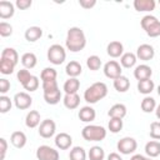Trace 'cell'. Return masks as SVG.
Here are the masks:
<instances>
[{
  "mask_svg": "<svg viewBox=\"0 0 160 160\" xmlns=\"http://www.w3.org/2000/svg\"><path fill=\"white\" fill-rule=\"evenodd\" d=\"M66 49L71 52L81 51L86 46V36L81 28L72 26L66 32V40H65Z\"/></svg>",
  "mask_w": 160,
  "mask_h": 160,
  "instance_id": "1",
  "label": "cell"
},
{
  "mask_svg": "<svg viewBox=\"0 0 160 160\" xmlns=\"http://www.w3.org/2000/svg\"><path fill=\"white\" fill-rule=\"evenodd\" d=\"M108 95V86L102 81L94 82L84 91V100L88 104H96Z\"/></svg>",
  "mask_w": 160,
  "mask_h": 160,
  "instance_id": "2",
  "label": "cell"
},
{
  "mask_svg": "<svg viewBox=\"0 0 160 160\" xmlns=\"http://www.w3.org/2000/svg\"><path fill=\"white\" fill-rule=\"evenodd\" d=\"M140 25L148 36L150 38L160 36V20L156 16L150 15V14L145 15L140 21Z\"/></svg>",
  "mask_w": 160,
  "mask_h": 160,
  "instance_id": "3",
  "label": "cell"
},
{
  "mask_svg": "<svg viewBox=\"0 0 160 160\" xmlns=\"http://www.w3.org/2000/svg\"><path fill=\"white\" fill-rule=\"evenodd\" d=\"M81 136L86 141H101L106 138V130L100 125H86L81 130Z\"/></svg>",
  "mask_w": 160,
  "mask_h": 160,
  "instance_id": "4",
  "label": "cell"
},
{
  "mask_svg": "<svg viewBox=\"0 0 160 160\" xmlns=\"http://www.w3.org/2000/svg\"><path fill=\"white\" fill-rule=\"evenodd\" d=\"M46 56H48V60L52 65H60L66 59V51H65V49L60 44H52L48 49Z\"/></svg>",
  "mask_w": 160,
  "mask_h": 160,
  "instance_id": "5",
  "label": "cell"
},
{
  "mask_svg": "<svg viewBox=\"0 0 160 160\" xmlns=\"http://www.w3.org/2000/svg\"><path fill=\"white\" fill-rule=\"evenodd\" d=\"M116 149L122 155H130V154L135 152V150L138 149V142H136V140L134 138L125 136V138H122V139H120L118 141Z\"/></svg>",
  "mask_w": 160,
  "mask_h": 160,
  "instance_id": "6",
  "label": "cell"
},
{
  "mask_svg": "<svg viewBox=\"0 0 160 160\" xmlns=\"http://www.w3.org/2000/svg\"><path fill=\"white\" fill-rule=\"evenodd\" d=\"M36 158L38 160H59L60 155L56 149L49 145H40L36 149Z\"/></svg>",
  "mask_w": 160,
  "mask_h": 160,
  "instance_id": "7",
  "label": "cell"
},
{
  "mask_svg": "<svg viewBox=\"0 0 160 160\" xmlns=\"http://www.w3.org/2000/svg\"><path fill=\"white\" fill-rule=\"evenodd\" d=\"M104 74H105L106 78H109L111 80H115V79L120 78L122 75V69H121L120 62H118L115 60L108 61L104 65Z\"/></svg>",
  "mask_w": 160,
  "mask_h": 160,
  "instance_id": "8",
  "label": "cell"
},
{
  "mask_svg": "<svg viewBox=\"0 0 160 160\" xmlns=\"http://www.w3.org/2000/svg\"><path fill=\"white\" fill-rule=\"evenodd\" d=\"M39 135L44 139H50L51 136H54L55 131H56V124L54 120L51 119H45L41 121V124L39 125Z\"/></svg>",
  "mask_w": 160,
  "mask_h": 160,
  "instance_id": "9",
  "label": "cell"
},
{
  "mask_svg": "<svg viewBox=\"0 0 160 160\" xmlns=\"http://www.w3.org/2000/svg\"><path fill=\"white\" fill-rule=\"evenodd\" d=\"M12 101H14V104H15V106H16L18 109H20V110H26V109H29V108L31 106V104H32V98H31L28 92L21 91V92H16V94L14 95Z\"/></svg>",
  "mask_w": 160,
  "mask_h": 160,
  "instance_id": "10",
  "label": "cell"
},
{
  "mask_svg": "<svg viewBox=\"0 0 160 160\" xmlns=\"http://www.w3.org/2000/svg\"><path fill=\"white\" fill-rule=\"evenodd\" d=\"M155 56V50L150 44H141L136 49V58L142 61H149Z\"/></svg>",
  "mask_w": 160,
  "mask_h": 160,
  "instance_id": "11",
  "label": "cell"
},
{
  "mask_svg": "<svg viewBox=\"0 0 160 160\" xmlns=\"http://www.w3.org/2000/svg\"><path fill=\"white\" fill-rule=\"evenodd\" d=\"M55 146L60 150H68L72 145V138L68 132H60L55 136Z\"/></svg>",
  "mask_w": 160,
  "mask_h": 160,
  "instance_id": "12",
  "label": "cell"
},
{
  "mask_svg": "<svg viewBox=\"0 0 160 160\" xmlns=\"http://www.w3.org/2000/svg\"><path fill=\"white\" fill-rule=\"evenodd\" d=\"M106 52L110 58H114V59L121 58V55L124 54V45L120 41H116V40L110 41L106 46Z\"/></svg>",
  "mask_w": 160,
  "mask_h": 160,
  "instance_id": "13",
  "label": "cell"
},
{
  "mask_svg": "<svg viewBox=\"0 0 160 160\" xmlns=\"http://www.w3.org/2000/svg\"><path fill=\"white\" fill-rule=\"evenodd\" d=\"M152 75V69L146 65V64H141V65H138L134 70V76L138 81L140 80H146V79H150Z\"/></svg>",
  "mask_w": 160,
  "mask_h": 160,
  "instance_id": "14",
  "label": "cell"
},
{
  "mask_svg": "<svg viewBox=\"0 0 160 160\" xmlns=\"http://www.w3.org/2000/svg\"><path fill=\"white\" fill-rule=\"evenodd\" d=\"M79 119L84 122H91L95 120L96 118V111L94 108H91L90 105H86V106H82L80 110H79V114H78Z\"/></svg>",
  "mask_w": 160,
  "mask_h": 160,
  "instance_id": "15",
  "label": "cell"
},
{
  "mask_svg": "<svg viewBox=\"0 0 160 160\" xmlns=\"http://www.w3.org/2000/svg\"><path fill=\"white\" fill-rule=\"evenodd\" d=\"M132 5L136 11L144 12V11H152L156 6V2L155 0H135Z\"/></svg>",
  "mask_w": 160,
  "mask_h": 160,
  "instance_id": "16",
  "label": "cell"
},
{
  "mask_svg": "<svg viewBox=\"0 0 160 160\" xmlns=\"http://www.w3.org/2000/svg\"><path fill=\"white\" fill-rule=\"evenodd\" d=\"M15 12V6L12 2L2 0L0 1V18L1 19H10L11 16H14Z\"/></svg>",
  "mask_w": 160,
  "mask_h": 160,
  "instance_id": "17",
  "label": "cell"
},
{
  "mask_svg": "<svg viewBox=\"0 0 160 160\" xmlns=\"http://www.w3.org/2000/svg\"><path fill=\"white\" fill-rule=\"evenodd\" d=\"M24 36L29 42H35L42 36V29L40 26H30L25 30Z\"/></svg>",
  "mask_w": 160,
  "mask_h": 160,
  "instance_id": "18",
  "label": "cell"
},
{
  "mask_svg": "<svg viewBox=\"0 0 160 160\" xmlns=\"http://www.w3.org/2000/svg\"><path fill=\"white\" fill-rule=\"evenodd\" d=\"M126 112H128V109L124 104H114L109 111H108V115L109 118H116V119H124L126 116Z\"/></svg>",
  "mask_w": 160,
  "mask_h": 160,
  "instance_id": "19",
  "label": "cell"
},
{
  "mask_svg": "<svg viewBox=\"0 0 160 160\" xmlns=\"http://www.w3.org/2000/svg\"><path fill=\"white\" fill-rule=\"evenodd\" d=\"M26 141H28L26 135L22 131H14L10 136V142L16 149H22L26 145Z\"/></svg>",
  "mask_w": 160,
  "mask_h": 160,
  "instance_id": "20",
  "label": "cell"
},
{
  "mask_svg": "<svg viewBox=\"0 0 160 160\" xmlns=\"http://www.w3.org/2000/svg\"><path fill=\"white\" fill-rule=\"evenodd\" d=\"M79 89H80V80L78 78H69L62 85V90L65 91V94H78Z\"/></svg>",
  "mask_w": 160,
  "mask_h": 160,
  "instance_id": "21",
  "label": "cell"
},
{
  "mask_svg": "<svg viewBox=\"0 0 160 160\" xmlns=\"http://www.w3.org/2000/svg\"><path fill=\"white\" fill-rule=\"evenodd\" d=\"M62 102L66 109L74 110L80 105V96L78 94H65V96L62 98Z\"/></svg>",
  "mask_w": 160,
  "mask_h": 160,
  "instance_id": "22",
  "label": "cell"
},
{
  "mask_svg": "<svg viewBox=\"0 0 160 160\" xmlns=\"http://www.w3.org/2000/svg\"><path fill=\"white\" fill-rule=\"evenodd\" d=\"M41 122H40V112L38 110H30L28 114H26V118H25V125L29 128V129H34L36 126H39Z\"/></svg>",
  "mask_w": 160,
  "mask_h": 160,
  "instance_id": "23",
  "label": "cell"
},
{
  "mask_svg": "<svg viewBox=\"0 0 160 160\" xmlns=\"http://www.w3.org/2000/svg\"><path fill=\"white\" fill-rule=\"evenodd\" d=\"M65 72L70 76V78H78L81 72H82V68H81V64L72 60L70 62L66 64L65 66Z\"/></svg>",
  "mask_w": 160,
  "mask_h": 160,
  "instance_id": "24",
  "label": "cell"
},
{
  "mask_svg": "<svg viewBox=\"0 0 160 160\" xmlns=\"http://www.w3.org/2000/svg\"><path fill=\"white\" fill-rule=\"evenodd\" d=\"M154 88H155V84H154V81H152L151 79H146V80H140V81H138V91H139L140 94L146 95V96L152 92Z\"/></svg>",
  "mask_w": 160,
  "mask_h": 160,
  "instance_id": "25",
  "label": "cell"
},
{
  "mask_svg": "<svg viewBox=\"0 0 160 160\" xmlns=\"http://www.w3.org/2000/svg\"><path fill=\"white\" fill-rule=\"evenodd\" d=\"M136 60H138L136 54H134V52H124V54L121 55V58H120V65H121L122 68L130 69V68L135 66Z\"/></svg>",
  "mask_w": 160,
  "mask_h": 160,
  "instance_id": "26",
  "label": "cell"
},
{
  "mask_svg": "<svg viewBox=\"0 0 160 160\" xmlns=\"http://www.w3.org/2000/svg\"><path fill=\"white\" fill-rule=\"evenodd\" d=\"M21 64H22L24 69H28V70L32 69L38 64V58L34 52H25L21 56Z\"/></svg>",
  "mask_w": 160,
  "mask_h": 160,
  "instance_id": "27",
  "label": "cell"
},
{
  "mask_svg": "<svg viewBox=\"0 0 160 160\" xmlns=\"http://www.w3.org/2000/svg\"><path fill=\"white\" fill-rule=\"evenodd\" d=\"M145 152L149 158H156L160 155V142L158 140H151L145 145Z\"/></svg>",
  "mask_w": 160,
  "mask_h": 160,
  "instance_id": "28",
  "label": "cell"
},
{
  "mask_svg": "<svg viewBox=\"0 0 160 160\" xmlns=\"http://www.w3.org/2000/svg\"><path fill=\"white\" fill-rule=\"evenodd\" d=\"M114 88H115V90L119 91V92H125V91H128L129 88H130V80H129L126 76L121 75L120 78H118V79L114 80Z\"/></svg>",
  "mask_w": 160,
  "mask_h": 160,
  "instance_id": "29",
  "label": "cell"
},
{
  "mask_svg": "<svg viewBox=\"0 0 160 160\" xmlns=\"http://www.w3.org/2000/svg\"><path fill=\"white\" fill-rule=\"evenodd\" d=\"M156 106H158V105H156V101H155V99L151 98V96H145V98L141 100V104H140L141 110H142L144 112H146V114L155 111Z\"/></svg>",
  "mask_w": 160,
  "mask_h": 160,
  "instance_id": "30",
  "label": "cell"
},
{
  "mask_svg": "<svg viewBox=\"0 0 160 160\" xmlns=\"http://www.w3.org/2000/svg\"><path fill=\"white\" fill-rule=\"evenodd\" d=\"M44 100L49 105H56L58 102H60V100H61L60 89L55 90V91H51V92H44Z\"/></svg>",
  "mask_w": 160,
  "mask_h": 160,
  "instance_id": "31",
  "label": "cell"
},
{
  "mask_svg": "<svg viewBox=\"0 0 160 160\" xmlns=\"http://www.w3.org/2000/svg\"><path fill=\"white\" fill-rule=\"evenodd\" d=\"M15 66H16V64H14L12 61L0 58V72L2 75H10V74H12L14 70H15Z\"/></svg>",
  "mask_w": 160,
  "mask_h": 160,
  "instance_id": "32",
  "label": "cell"
},
{
  "mask_svg": "<svg viewBox=\"0 0 160 160\" xmlns=\"http://www.w3.org/2000/svg\"><path fill=\"white\" fill-rule=\"evenodd\" d=\"M88 156H89V160H104L105 158V151L101 146H91L89 152H88Z\"/></svg>",
  "mask_w": 160,
  "mask_h": 160,
  "instance_id": "33",
  "label": "cell"
},
{
  "mask_svg": "<svg viewBox=\"0 0 160 160\" xmlns=\"http://www.w3.org/2000/svg\"><path fill=\"white\" fill-rule=\"evenodd\" d=\"M86 156H88V154H86L85 149L81 146H74L69 154L70 160H86Z\"/></svg>",
  "mask_w": 160,
  "mask_h": 160,
  "instance_id": "34",
  "label": "cell"
},
{
  "mask_svg": "<svg viewBox=\"0 0 160 160\" xmlns=\"http://www.w3.org/2000/svg\"><path fill=\"white\" fill-rule=\"evenodd\" d=\"M1 58L6 59V60H10L14 64H18V61H19V54L14 48H5L1 51Z\"/></svg>",
  "mask_w": 160,
  "mask_h": 160,
  "instance_id": "35",
  "label": "cell"
},
{
  "mask_svg": "<svg viewBox=\"0 0 160 160\" xmlns=\"http://www.w3.org/2000/svg\"><path fill=\"white\" fill-rule=\"evenodd\" d=\"M56 76H58V72H56V70H55L54 68H45V69H42V71H41V74H40L41 82L56 80Z\"/></svg>",
  "mask_w": 160,
  "mask_h": 160,
  "instance_id": "36",
  "label": "cell"
},
{
  "mask_svg": "<svg viewBox=\"0 0 160 160\" xmlns=\"http://www.w3.org/2000/svg\"><path fill=\"white\" fill-rule=\"evenodd\" d=\"M86 66L91 70V71H96L101 68V59L98 55H90L86 59Z\"/></svg>",
  "mask_w": 160,
  "mask_h": 160,
  "instance_id": "37",
  "label": "cell"
},
{
  "mask_svg": "<svg viewBox=\"0 0 160 160\" xmlns=\"http://www.w3.org/2000/svg\"><path fill=\"white\" fill-rule=\"evenodd\" d=\"M108 128L111 132L116 134L119 132L121 129H122V119H116V118H110L109 120V124H108Z\"/></svg>",
  "mask_w": 160,
  "mask_h": 160,
  "instance_id": "38",
  "label": "cell"
},
{
  "mask_svg": "<svg viewBox=\"0 0 160 160\" xmlns=\"http://www.w3.org/2000/svg\"><path fill=\"white\" fill-rule=\"evenodd\" d=\"M39 85H40L39 78H38V76H35V75H32V76L30 78V80H28V81L22 85V88H24L25 90H28V91H30V92H31V91L38 90Z\"/></svg>",
  "mask_w": 160,
  "mask_h": 160,
  "instance_id": "39",
  "label": "cell"
},
{
  "mask_svg": "<svg viewBox=\"0 0 160 160\" xmlns=\"http://www.w3.org/2000/svg\"><path fill=\"white\" fill-rule=\"evenodd\" d=\"M11 106H12L11 99L9 96H6V95H1L0 96V112L1 114L8 112L11 109Z\"/></svg>",
  "mask_w": 160,
  "mask_h": 160,
  "instance_id": "40",
  "label": "cell"
},
{
  "mask_svg": "<svg viewBox=\"0 0 160 160\" xmlns=\"http://www.w3.org/2000/svg\"><path fill=\"white\" fill-rule=\"evenodd\" d=\"M149 134L152 140H160V121H152L150 124Z\"/></svg>",
  "mask_w": 160,
  "mask_h": 160,
  "instance_id": "41",
  "label": "cell"
},
{
  "mask_svg": "<svg viewBox=\"0 0 160 160\" xmlns=\"http://www.w3.org/2000/svg\"><path fill=\"white\" fill-rule=\"evenodd\" d=\"M32 75L30 74V71L28 70V69H20L19 71H18V74H16V78H18V81L21 84V85H24L28 80H30V78H31Z\"/></svg>",
  "mask_w": 160,
  "mask_h": 160,
  "instance_id": "42",
  "label": "cell"
},
{
  "mask_svg": "<svg viewBox=\"0 0 160 160\" xmlns=\"http://www.w3.org/2000/svg\"><path fill=\"white\" fill-rule=\"evenodd\" d=\"M41 88H42V91H44V92H51V91L59 90V86H58V81H56V80L44 81V82L41 84Z\"/></svg>",
  "mask_w": 160,
  "mask_h": 160,
  "instance_id": "43",
  "label": "cell"
},
{
  "mask_svg": "<svg viewBox=\"0 0 160 160\" xmlns=\"http://www.w3.org/2000/svg\"><path fill=\"white\" fill-rule=\"evenodd\" d=\"M11 34H12V26L6 21H1L0 22V35L2 38H8Z\"/></svg>",
  "mask_w": 160,
  "mask_h": 160,
  "instance_id": "44",
  "label": "cell"
},
{
  "mask_svg": "<svg viewBox=\"0 0 160 160\" xmlns=\"http://www.w3.org/2000/svg\"><path fill=\"white\" fill-rule=\"evenodd\" d=\"M31 4H32L31 0H16V1H15V6L19 8L20 10H26V9H29V8L31 6Z\"/></svg>",
  "mask_w": 160,
  "mask_h": 160,
  "instance_id": "45",
  "label": "cell"
},
{
  "mask_svg": "<svg viewBox=\"0 0 160 160\" xmlns=\"http://www.w3.org/2000/svg\"><path fill=\"white\" fill-rule=\"evenodd\" d=\"M9 90H10V81L8 79H5V78L0 79V92L2 95H5Z\"/></svg>",
  "mask_w": 160,
  "mask_h": 160,
  "instance_id": "46",
  "label": "cell"
},
{
  "mask_svg": "<svg viewBox=\"0 0 160 160\" xmlns=\"http://www.w3.org/2000/svg\"><path fill=\"white\" fill-rule=\"evenodd\" d=\"M6 150H8V142H6V139L0 138V160H4V159H5Z\"/></svg>",
  "mask_w": 160,
  "mask_h": 160,
  "instance_id": "47",
  "label": "cell"
},
{
  "mask_svg": "<svg viewBox=\"0 0 160 160\" xmlns=\"http://www.w3.org/2000/svg\"><path fill=\"white\" fill-rule=\"evenodd\" d=\"M79 5L82 9H91L96 5V0H79Z\"/></svg>",
  "mask_w": 160,
  "mask_h": 160,
  "instance_id": "48",
  "label": "cell"
},
{
  "mask_svg": "<svg viewBox=\"0 0 160 160\" xmlns=\"http://www.w3.org/2000/svg\"><path fill=\"white\" fill-rule=\"evenodd\" d=\"M108 160H122V158L118 152H110L108 155Z\"/></svg>",
  "mask_w": 160,
  "mask_h": 160,
  "instance_id": "49",
  "label": "cell"
},
{
  "mask_svg": "<svg viewBox=\"0 0 160 160\" xmlns=\"http://www.w3.org/2000/svg\"><path fill=\"white\" fill-rule=\"evenodd\" d=\"M145 158H146V156H144V155H141V154H135V155H132V156L130 158V160H145Z\"/></svg>",
  "mask_w": 160,
  "mask_h": 160,
  "instance_id": "50",
  "label": "cell"
},
{
  "mask_svg": "<svg viewBox=\"0 0 160 160\" xmlns=\"http://www.w3.org/2000/svg\"><path fill=\"white\" fill-rule=\"evenodd\" d=\"M155 115H156V118L160 120V104L156 106V109H155Z\"/></svg>",
  "mask_w": 160,
  "mask_h": 160,
  "instance_id": "51",
  "label": "cell"
},
{
  "mask_svg": "<svg viewBox=\"0 0 160 160\" xmlns=\"http://www.w3.org/2000/svg\"><path fill=\"white\" fill-rule=\"evenodd\" d=\"M156 90H158V95L160 96V84H159V86H158V89H156Z\"/></svg>",
  "mask_w": 160,
  "mask_h": 160,
  "instance_id": "52",
  "label": "cell"
},
{
  "mask_svg": "<svg viewBox=\"0 0 160 160\" xmlns=\"http://www.w3.org/2000/svg\"><path fill=\"white\" fill-rule=\"evenodd\" d=\"M145 160H151V158H145Z\"/></svg>",
  "mask_w": 160,
  "mask_h": 160,
  "instance_id": "53",
  "label": "cell"
},
{
  "mask_svg": "<svg viewBox=\"0 0 160 160\" xmlns=\"http://www.w3.org/2000/svg\"><path fill=\"white\" fill-rule=\"evenodd\" d=\"M159 4H160V0H159Z\"/></svg>",
  "mask_w": 160,
  "mask_h": 160,
  "instance_id": "54",
  "label": "cell"
}]
</instances>
